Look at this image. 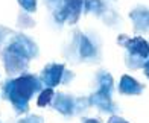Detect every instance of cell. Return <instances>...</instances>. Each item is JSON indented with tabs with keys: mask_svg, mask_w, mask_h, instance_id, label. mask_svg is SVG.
<instances>
[{
	"mask_svg": "<svg viewBox=\"0 0 149 123\" xmlns=\"http://www.w3.org/2000/svg\"><path fill=\"white\" fill-rule=\"evenodd\" d=\"M40 55V47L26 33H12L8 43L0 50L5 72L9 78L28 73L31 61Z\"/></svg>",
	"mask_w": 149,
	"mask_h": 123,
	"instance_id": "obj_1",
	"label": "cell"
},
{
	"mask_svg": "<svg viewBox=\"0 0 149 123\" xmlns=\"http://www.w3.org/2000/svg\"><path fill=\"white\" fill-rule=\"evenodd\" d=\"M0 123H2V122H0Z\"/></svg>",
	"mask_w": 149,
	"mask_h": 123,
	"instance_id": "obj_20",
	"label": "cell"
},
{
	"mask_svg": "<svg viewBox=\"0 0 149 123\" xmlns=\"http://www.w3.org/2000/svg\"><path fill=\"white\" fill-rule=\"evenodd\" d=\"M53 96H55V91H53V88H50V87H44L43 90L38 93V96H37V105H38V106H41V108H44V106H50Z\"/></svg>",
	"mask_w": 149,
	"mask_h": 123,
	"instance_id": "obj_12",
	"label": "cell"
},
{
	"mask_svg": "<svg viewBox=\"0 0 149 123\" xmlns=\"http://www.w3.org/2000/svg\"><path fill=\"white\" fill-rule=\"evenodd\" d=\"M63 56L69 64H97L102 59V41L94 32L74 27L65 41Z\"/></svg>",
	"mask_w": 149,
	"mask_h": 123,
	"instance_id": "obj_2",
	"label": "cell"
},
{
	"mask_svg": "<svg viewBox=\"0 0 149 123\" xmlns=\"http://www.w3.org/2000/svg\"><path fill=\"white\" fill-rule=\"evenodd\" d=\"M107 123H130V122H126L125 119H122L117 114H113V115H110V119H108Z\"/></svg>",
	"mask_w": 149,
	"mask_h": 123,
	"instance_id": "obj_17",
	"label": "cell"
},
{
	"mask_svg": "<svg viewBox=\"0 0 149 123\" xmlns=\"http://www.w3.org/2000/svg\"><path fill=\"white\" fill-rule=\"evenodd\" d=\"M132 29L137 33H149V8L139 5L130 12Z\"/></svg>",
	"mask_w": 149,
	"mask_h": 123,
	"instance_id": "obj_10",
	"label": "cell"
},
{
	"mask_svg": "<svg viewBox=\"0 0 149 123\" xmlns=\"http://www.w3.org/2000/svg\"><path fill=\"white\" fill-rule=\"evenodd\" d=\"M40 79L44 87L55 88L58 85H69L74 79V73L63 63H49L40 73Z\"/></svg>",
	"mask_w": 149,
	"mask_h": 123,
	"instance_id": "obj_8",
	"label": "cell"
},
{
	"mask_svg": "<svg viewBox=\"0 0 149 123\" xmlns=\"http://www.w3.org/2000/svg\"><path fill=\"white\" fill-rule=\"evenodd\" d=\"M94 90L88 96L90 105L96 108L102 114H117L120 109L117 104L113 100V93H114V79L110 74V72L100 68L94 73L93 78Z\"/></svg>",
	"mask_w": 149,
	"mask_h": 123,
	"instance_id": "obj_4",
	"label": "cell"
},
{
	"mask_svg": "<svg viewBox=\"0 0 149 123\" xmlns=\"http://www.w3.org/2000/svg\"><path fill=\"white\" fill-rule=\"evenodd\" d=\"M12 33H15L12 29H9V27H6V26H3V24H0V50L3 49V46H5V43L9 40V37L12 35Z\"/></svg>",
	"mask_w": 149,
	"mask_h": 123,
	"instance_id": "obj_15",
	"label": "cell"
},
{
	"mask_svg": "<svg viewBox=\"0 0 149 123\" xmlns=\"http://www.w3.org/2000/svg\"><path fill=\"white\" fill-rule=\"evenodd\" d=\"M33 26H35V20L32 18V14L20 9L17 17V27H20V29H32Z\"/></svg>",
	"mask_w": 149,
	"mask_h": 123,
	"instance_id": "obj_13",
	"label": "cell"
},
{
	"mask_svg": "<svg viewBox=\"0 0 149 123\" xmlns=\"http://www.w3.org/2000/svg\"><path fill=\"white\" fill-rule=\"evenodd\" d=\"M44 5L50 14L52 22L63 27L73 26L85 11L87 0H44Z\"/></svg>",
	"mask_w": 149,
	"mask_h": 123,
	"instance_id": "obj_5",
	"label": "cell"
},
{
	"mask_svg": "<svg viewBox=\"0 0 149 123\" xmlns=\"http://www.w3.org/2000/svg\"><path fill=\"white\" fill-rule=\"evenodd\" d=\"M82 123H102L100 119H82Z\"/></svg>",
	"mask_w": 149,
	"mask_h": 123,
	"instance_id": "obj_18",
	"label": "cell"
},
{
	"mask_svg": "<svg viewBox=\"0 0 149 123\" xmlns=\"http://www.w3.org/2000/svg\"><path fill=\"white\" fill-rule=\"evenodd\" d=\"M145 90V85L140 84L137 79H134L130 74H123L119 82V93L123 96H139Z\"/></svg>",
	"mask_w": 149,
	"mask_h": 123,
	"instance_id": "obj_11",
	"label": "cell"
},
{
	"mask_svg": "<svg viewBox=\"0 0 149 123\" xmlns=\"http://www.w3.org/2000/svg\"><path fill=\"white\" fill-rule=\"evenodd\" d=\"M117 44L125 49V64L130 70L143 68L149 59V40L143 37L119 35Z\"/></svg>",
	"mask_w": 149,
	"mask_h": 123,
	"instance_id": "obj_6",
	"label": "cell"
},
{
	"mask_svg": "<svg viewBox=\"0 0 149 123\" xmlns=\"http://www.w3.org/2000/svg\"><path fill=\"white\" fill-rule=\"evenodd\" d=\"M84 14L85 15L93 14L94 17L100 18L108 27H113V29H116L123 23L117 11L113 8V5L108 0H87Z\"/></svg>",
	"mask_w": 149,
	"mask_h": 123,
	"instance_id": "obj_9",
	"label": "cell"
},
{
	"mask_svg": "<svg viewBox=\"0 0 149 123\" xmlns=\"http://www.w3.org/2000/svg\"><path fill=\"white\" fill-rule=\"evenodd\" d=\"M50 106L67 119L82 115L91 108L88 97H85V96H73L69 93H55Z\"/></svg>",
	"mask_w": 149,
	"mask_h": 123,
	"instance_id": "obj_7",
	"label": "cell"
},
{
	"mask_svg": "<svg viewBox=\"0 0 149 123\" xmlns=\"http://www.w3.org/2000/svg\"><path fill=\"white\" fill-rule=\"evenodd\" d=\"M17 123H44V119L41 115H37V114H28L26 117L20 119Z\"/></svg>",
	"mask_w": 149,
	"mask_h": 123,
	"instance_id": "obj_16",
	"label": "cell"
},
{
	"mask_svg": "<svg viewBox=\"0 0 149 123\" xmlns=\"http://www.w3.org/2000/svg\"><path fill=\"white\" fill-rule=\"evenodd\" d=\"M18 5H20V9H23L26 12H29V14H33V12H37V0H17Z\"/></svg>",
	"mask_w": 149,
	"mask_h": 123,
	"instance_id": "obj_14",
	"label": "cell"
},
{
	"mask_svg": "<svg viewBox=\"0 0 149 123\" xmlns=\"http://www.w3.org/2000/svg\"><path fill=\"white\" fill-rule=\"evenodd\" d=\"M143 72H145V74H146V78L149 79V59L146 61V64L143 65Z\"/></svg>",
	"mask_w": 149,
	"mask_h": 123,
	"instance_id": "obj_19",
	"label": "cell"
},
{
	"mask_svg": "<svg viewBox=\"0 0 149 123\" xmlns=\"http://www.w3.org/2000/svg\"><path fill=\"white\" fill-rule=\"evenodd\" d=\"M44 88L41 79L37 74L23 73L18 76H12L2 85V96L3 100H8L14 108L17 115H23L29 113V102L33 96Z\"/></svg>",
	"mask_w": 149,
	"mask_h": 123,
	"instance_id": "obj_3",
	"label": "cell"
}]
</instances>
